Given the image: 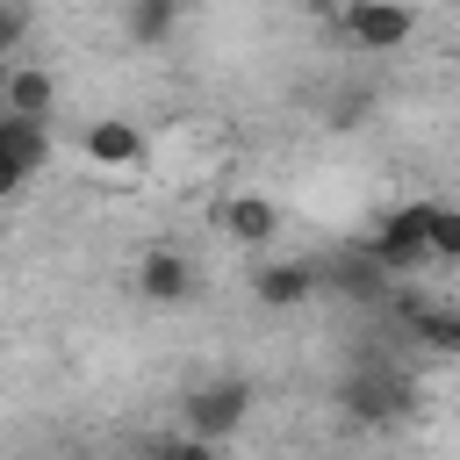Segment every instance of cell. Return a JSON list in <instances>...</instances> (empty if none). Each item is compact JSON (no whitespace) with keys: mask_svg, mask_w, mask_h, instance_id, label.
<instances>
[{"mask_svg":"<svg viewBox=\"0 0 460 460\" xmlns=\"http://www.w3.org/2000/svg\"><path fill=\"white\" fill-rule=\"evenodd\" d=\"M244 417H252V381H237V374L194 381V388L180 395V424H187L201 446H223V438H230Z\"/></svg>","mask_w":460,"mask_h":460,"instance_id":"cell-1","label":"cell"},{"mask_svg":"<svg viewBox=\"0 0 460 460\" xmlns=\"http://www.w3.org/2000/svg\"><path fill=\"white\" fill-rule=\"evenodd\" d=\"M338 402L352 424H395L410 410V374L388 367V359H359L345 381H338Z\"/></svg>","mask_w":460,"mask_h":460,"instance_id":"cell-2","label":"cell"},{"mask_svg":"<svg viewBox=\"0 0 460 460\" xmlns=\"http://www.w3.org/2000/svg\"><path fill=\"white\" fill-rule=\"evenodd\" d=\"M431 208L438 201H402V208H388L381 223H374V237H367V252L402 280V273H417L424 259H431Z\"/></svg>","mask_w":460,"mask_h":460,"instance_id":"cell-3","label":"cell"},{"mask_svg":"<svg viewBox=\"0 0 460 460\" xmlns=\"http://www.w3.org/2000/svg\"><path fill=\"white\" fill-rule=\"evenodd\" d=\"M338 29H345L352 50H402L410 29H417V14H410V0H345Z\"/></svg>","mask_w":460,"mask_h":460,"instance_id":"cell-4","label":"cell"},{"mask_svg":"<svg viewBox=\"0 0 460 460\" xmlns=\"http://www.w3.org/2000/svg\"><path fill=\"white\" fill-rule=\"evenodd\" d=\"M79 158H86L93 172H137V165H144V129H137L129 115H101V122H86Z\"/></svg>","mask_w":460,"mask_h":460,"instance_id":"cell-5","label":"cell"},{"mask_svg":"<svg viewBox=\"0 0 460 460\" xmlns=\"http://www.w3.org/2000/svg\"><path fill=\"white\" fill-rule=\"evenodd\" d=\"M137 295H144V302H158V309L187 302V295H194V259H187V252H172V244H151V252L137 259Z\"/></svg>","mask_w":460,"mask_h":460,"instance_id":"cell-6","label":"cell"},{"mask_svg":"<svg viewBox=\"0 0 460 460\" xmlns=\"http://www.w3.org/2000/svg\"><path fill=\"white\" fill-rule=\"evenodd\" d=\"M316 280H323V273H316L309 259H266V266L252 273V302H259V309H302V302L316 295Z\"/></svg>","mask_w":460,"mask_h":460,"instance_id":"cell-7","label":"cell"},{"mask_svg":"<svg viewBox=\"0 0 460 460\" xmlns=\"http://www.w3.org/2000/svg\"><path fill=\"white\" fill-rule=\"evenodd\" d=\"M7 115H36V122H50V115H58V72H43V65H14V58H7Z\"/></svg>","mask_w":460,"mask_h":460,"instance_id":"cell-8","label":"cell"},{"mask_svg":"<svg viewBox=\"0 0 460 460\" xmlns=\"http://www.w3.org/2000/svg\"><path fill=\"white\" fill-rule=\"evenodd\" d=\"M216 223H223L237 244H273V230H280V208H273L266 194H230V201L216 208Z\"/></svg>","mask_w":460,"mask_h":460,"instance_id":"cell-9","label":"cell"},{"mask_svg":"<svg viewBox=\"0 0 460 460\" xmlns=\"http://www.w3.org/2000/svg\"><path fill=\"white\" fill-rule=\"evenodd\" d=\"M331 280H338V295H352V302H381L388 288H395V273L367 252V244H352V252H338V266H331Z\"/></svg>","mask_w":460,"mask_h":460,"instance_id":"cell-10","label":"cell"},{"mask_svg":"<svg viewBox=\"0 0 460 460\" xmlns=\"http://www.w3.org/2000/svg\"><path fill=\"white\" fill-rule=\"evenodd\" d=\"M180 7H187V0H129V7H122V29H129L137 43H165V36L180 29Z\"/></svg>","mask_w":460,"mask_h":460,"instance_id":"cell-11","label":"cell"},{"mask_svg":"<svg viewBox=\"0 0 460 460\" xmlns=\"http://www.w3.org/2000/svg\"><path fill=\"white\" fill-rule=\"evenodd\" d=\"M410 338L431 345V352H460V309H410Z\"/></svg>","mask_w":460,"mask_h":460,"instance_id":"cell-12","label":"cell"},{"mask_svg":"<svg viewBox=\"0 0 460 460\" xmlns=\"http://www.w3.org/2000/svg\"><path fill=\"white\" fill-rule=\"evenodd\" d=\"M29 180H36V165H29V151H22V144L7 137V122H0V201H7V194H22Z\"/></svg>","mask_w":460,"mask_h":460,"instance_id":"cell-13","label":"cell"},{"mask_svg":"<svg viewBox=\"0 0 460 460\" xmlns=\"http://www.w3.org/2000/svg\"><path fill=\"white\" fill-rule=\"evenodd\" d=\"M29 0H0V58H14L22 43H29Z\"/></svg>","mask_w":460,"mask_h":460,"instance_id":"cell-14","label":"cell"},{"mask_svg":"<svg viewBox=\"0 0 460 460\" xmlns=\"http://www.w3.org/2000/svg\"><path fill=\"white\" fill-rule=\"evenodd\" d=\"M431 259H460V208H431Z\"/></svg>","mask_w":460,"mask_h":460,"instance_id":"cell-15","label":"cell"},{"mask_svg":"<svg viewBox=\"0 0 460 460\" xmlns=\"http://www.w3.org/2000/svg\"><path fill=\"white\" fill-rule=\"evenodd\" d=\"M0 108H7V58H0Z\"/></svg>","mask_w":460,"mask_h":460,"instance_id":"cell-16","label":"cell"}]
</instances>
